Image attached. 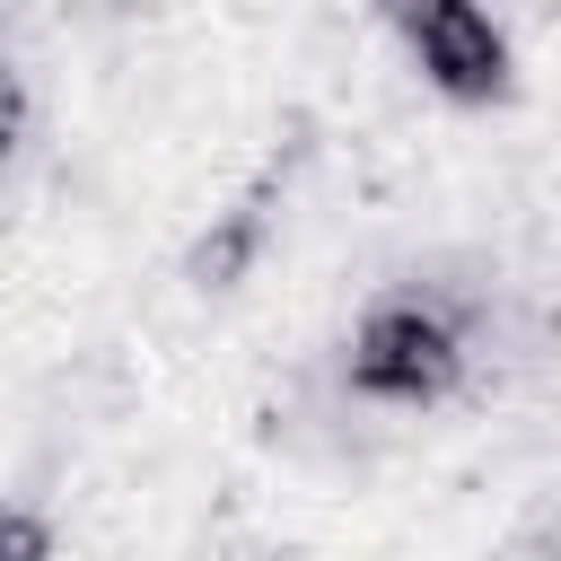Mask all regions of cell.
I'll list each match as a JSON object with an SVG mask.
<instances>
[{"label":"cell","instance_id":"obj_1","mask_svg":"<svg viewBox=\"0 0 561 561\" xmlns=\"http://www.w3.org/2000/svg\"><path fill=\"white\" fill-rule=\"evenodd\" d=\"M465 377V316L447 298H377L351 333V386L368 403H438Z\"/></svg>","mask_w":561,"mask_h":561},{"label":"cell","instance_id":"obj_2","mask_svg":"<svg viewBox=\"0 0 561 561\" xmlns=\"http://www.w3.org/2000/svg\"><path fill=\"white\" fill-rule=\"evenodd\" d=\"M394 35L412 44L421 79L456 105H500L508 79H517V53H508V26L473 0H412L394 9Z\"/></svg>","mask_w":561,"mask_h":561},{"label":"cell","instance_id":"obj_3","mask_svg":"<svg viewBox=\"0 0 561 561\" xmlns=\"http://www.w3.org/2000/svg\"><path fill=\"white\" fill-rule=\"evenodd\" d=\"M254 245H263V193H245L237 210H219V219L193 237L184 272H193L202 289H237V280H245V263H254Z\"/></svg>","mask_w":561,"mask_h":561},{"label":"cell","instance_id":"obj_4","mask_svg":"<svg viewBox=\"0 0 561 561\" xmlns=\"http://www.w3.org/2000/svg\"><path fill=\"white\" fill-rule=\"evenodd\" d=\"M0 561H53V526L35 508H9L0 517Z\"/></svg>","mask_w":561,"mask_h":561}]
</instances>
